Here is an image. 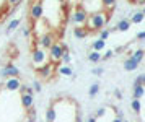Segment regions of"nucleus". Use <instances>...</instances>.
Returning <instances> with one entry per match:
<instances>
[{"label": "nucleus", "instance_id": "72a5a7b5", "mask_svg": "<svg viewBox=\"0 0 145 122\" xmlns=\"http://www.w3.org/2000/svg\"><path fill=\"white\" fill-rule=\"evenodd\" d=\"M88 122H96V117H90V119H88Z\"/></svg>", "mask_w": 145, "mask_h": 122}, {"label": "nucleus", "instance_id": "473e14b6", "mask_svg": "<svg viewBox=\"0 0 145 122\" xmlns=\"http://www.w3.org/2000/svg\"><path fill=\"white\" fill-rule=\"evenodd\" d=\"M112 122H124V121H122L121 117H114V119H112Z\"/></svg>", "mask_w": 145, "mask_h": 122}, {"label": "nucleus", "instance_id": "b1692460", "mask_svg": "<svg viewBox=\"0 0 145 122\" xmlns=\"http://www.w3.org/2000/svg\"><path fill=\"white\" fill-rule=\"evenodd\" d=\"M99 91V85L98 83H93L91 86H90V91H88V93H90V96H96V93H98Z\"/></svg>", "mask_w": 145, "mask_h": 122}, {"label": "nucleus", "instance_id": "0eeeda50", "mask_svg": "<svg viewBox=\"0 0 145 122\" xmlns=\"http://www.w3.org/2000/svg\"><path fill=\"white\" fill-rule=\"evenodd\" d=\"M18 75H20V70L13 64H8L5 69H2V77L5 78H18Z\"/></svg>", "mask_w": 145, "mask_h": 122}, {"label": "nucleus", "instance_id": "7c9ffc66", "mask_svg": "<svg viewBox=\"0 0 145 122\" xmlns=\"http://www.w3.org/2000/svg\"><path fill=\"white\" fill-rule=\"evenodd\" d=\"M93 73H95V75H101V73H103V69H95Z\"/></svg>", "mask_w": 145, "mask_h": 122}, {"label": "nucleus", "instance_id": "ddd939ff", "mask_svg": "<svg viewBox=\"0 0 145 122\" xmlns=\"http://www.w3.org/2000/svg\"><path fill=\"white\" fill-rule=\"evenodd\" d=\"M137 67H138V62H135V60H134L132 57H127V59L124 60V69H125L127 72H132V70H135Z\"/></svg>", "mask_w": 145, "mask_h": 122}, {"label": "nucleus", "instance_id": "7ed1b4c3", "mask_svg": "<svg viewBox=\"0 0 145 122\" xmlns=\"http://www.w3.org/2000/svg\"><path fill=\"white\" fill-rule=\"evenodd\" d=\"M64 51H67V46L62 44V42H54L49 49V60L52 64H57L62 60V55H64Z\"/></svg>", "mask_w": 145, "mask_h": 122}, {"label": "nucleus", "instance_id": "5701e85b", "mask_svg": "<svg viewBox=\"0 0 145 122\" xmlns=\"http://www.w3.org/2000/svg\"><path fill=\"white\" fill-rule=\"evenodd\" d=\"M20 26V20H12L10 23H8V28H7V31L10 33V31H13V29H16Z\"/></svg>", "mask_w": 145, "mask_h": 122}, {"label": "nucleus", "instance_id": "20e7f679", "mask_svg": "<svg viewBox=\"0 0 145 122\" xmlns=\"http://www.w3.org/2000/svg\"><path fill=\"white\" fill-rule=\"evenodd\" d=\"M86 20H88V13L83 10V7H82V5H77V8H75V10H73V13H72V21L77 26L85 28Z\"/></svg>", "mask_w": 145, "mask_h": 122}, {"label": "nucleus", "instance_id": "4468645a", "mask_svg": "<svg viewBox=\"0 0 145 122\" xmlns=\"http://www.w3.org/2000/svg\"><path fill=\"white\" fill-rule=\"evenodd\" d=\"M73 36L78 39H83L88 36V29L86 28H82V26H77V28H73Z\"/></svg>", "mask_w": 145, "mask_h": 122}, {"label": "nucleus", "instance_id": "bb28decb", "mask_svg": "<svg viewBox=\"0 0 145 122\" xmlns=\"http://www.w3.org/2000/svg\"><path fill=\"white\" fill-rule=\"evenodd\" d=\"M114 55V51H108L105 55H101V60H108V59H111Z\"/></svg>", "mask_w": 145, "mask_h": 122}, {"label": "nucleus", "instance_id": "1a4fd4ad", "mask_svg": "<svg viewBox=\"0 0 145 122\" xmlns=\"http://www.w3.org/2000/svg\"><path fill=\"white\" fill-rule=\"evenodd\" d=\"M5 88H7L8 91L21 90V82H20V78H7V82H5Z\"/></svg>", "mask_w": 145, "mask_h": 122}, {"label": "nucleus", "instance_id": "dca6fc26", "mask_svg": "<svg viewBox=\"0 0 145 122\" xmlns=\"http://www.w3.org/2000/svg\"><path fill=\"white\" fill-rule=\"evenodd\" d=\"M129 28H131V21H129V20H121L118 25H116V29H118V31H122V33L127 31Z\"/></svg>", "mask_w": 145, "mask_h": 122}, {"label": "nucleus", "instance_id": "6ab92c4d", "mask_svg": "<svg viewBox=\"0 0 145 122\" xmlns=\"http://www.w3.org/2000/svg\"><path fill=\"white\" fill-rule=\"evenodd\" d=\"M59 73H60V75H64V77H72L73 70L69 67V65H64V67H60V69H59Z\"/></svg>", "mask_w": 145, "mask_h": 122}, {"label": "nucleus", "instance_id": "2f4dec72", "mask_svg": "<svg viewBox=\"0 0 145 122\" xmlns=\"http://www.w3.org/2000/svg\"><path fill=\"white\" fill-rule=\"evenodd\" d=\"M114 96H116V98H118V99H122V93H121V91H116V93H114Z\"/></svg>", "mask_w": 145, "mask_h": 122}, {"label": "nucleus", "instance_id": "423d86ee", "mask_svg": "<svg viewBox=\"0 0 145 122\" xmlns=\"http://www.w3.org/2000/svg\"><path fill=\"white\" fill-rule=\"evenodd\" d=\"M56 42V38H54L52 33H46V34H42L39 38V41H38V47H41V49H51V46Z\"/></svg>", "mask_w": 145, "mask_h": 122}, {"label": "nucleus", "instance_id": "9b49d317", "mask_svg": "<svg viewBox=\"0 0 145 122\" xmlns=\"http://www.w3.org/2000/svg\"><path fill=\"white\" fill-rule=\"evenodd\" d=\"M132 95H134V99H140L145 95V86H142V85H132Z\"/></svg>", "mask_w": 145, "mask_h": 122}, {"label": "nucleus", "instance_id": "aec40b11", "mask_svg": "<svg viewBox=\"0 0 145 122\" xmlns=\"http://www.w3.org/2000/svg\"><path fill=\"white\" fill-rule=\"evenodd\" d=\"M88 60H90V62H93V64H95V62H99V60H101V54H99V52L91 51L90 54H88Z\"/></svg>", "mask_w": 145, "mask_h": 122}, {"label": "nucleus", "instance_id": "f704fd0d", "mask_svg": "<svg viewBox=\"0 0 145 122\" xmlns=\"http://www.w3.org/2000/svg\"><path fill=\"white\" fill-rule=\"evenodd\" d=\"M142 13H144V15H145V7H144V10H142Z\"/></svg>", "mask_w": 145, "mask_h": 122}, {"label": "nucleus", "instance_id": "f257e3e1", "mask_svg": "<svg viewBox=\"0 0 145 122\" xmlns=\"http://www.w3.org/2000/svg\"><path fill=\"white\" fill-rule=\"evenodd\" d=\"M109 16L106 15V12H98V13H91L88 15V20H86V25L85 28L88 31H103V28L106 26Z\"/></svg>", "mask_w": 145, "mask_h": 122}, {"label": "nucleus", "instance_id": "412c9836", "mask_svg": "<svg viewBox=\"0 0 145 122\" xmlns=\"http://www.w3.org/2000/svg\"><path fill=\"white\" fill-rule=\"evenodd\" d=\"M132 111L135 112V114H138L140 112V109H142V103H140V99H132Z\"/></svg>", "mask_w": 145, "mask_h": 122}, {"label": "nucleus", "instance_id": "39448f33", "mask_svg": "<svg viewBox=\"0 0 145 122\" xmlns=\"http://www.w3.org/2000/svg\"><path fill=\"white\" fill-rule=\"evenodd\" d=\"M44 15V3L42 2H33L29 7V16L33 21H39Z\"/></svg>", "mask_w": 145, "mask_h": 122}, {"label": "nucleus", "instance_id": "c85d7f7f", "mask_svg": "<svg viewBox=\"0 0 145 122\" xmlns=\"http://www.w3.org/2000/svg\"><path fill=\"white\" fill-rule=\"evenodd\" d=\"M105 112H106V109H105V108H101V109H98V112H96V116H98V117H101V116H105Z\"/></svg>", "mask_w": 145, "mask_h": 122}, {"label": "nucleus", "instance_id": "c756f323", "mask_svg": "<svg viewBox=\"0 0 145 122\" xmlns=\"http://www.w3.org/2000/svg\"><path fill=\"white\" fill-rule=\"evenodd\" d=\"M137 39H145V31H140L137 34Z\"/></svg>", "mask_w": 145, "mask_h": 122}, {"label": "nucleus", "instance_id": "a878e982", "mask_svg": "<svg viewBox=\"0 0 145 122\" xmlns=\"http://www.w3.org/2000/svg\"><path fill=\"white\" fill-rule=\"evenodd\" d=\"M108 38H109V31H108V29H103V31L99 33V39H103V41H106Z\"/></svg>", "mask_w": 145, "mask_h": 122}, {"label": "nucleus", "instance_id": "f3484780", "mask_svg": "<svg viewBox=\"0 0 145 122\" xmlns=\"http://www.w3.org/2000/svg\"><path fill=\"white\" fill-rule=\"evenodd\" d=\"M105 47H106V41H103V39H96V41H93V51L95 52L103 51Z\"/></svg>", "mask_w": 145, "mask_h": 122}, {"label": "nucleus", "instance_id": "9d476101", "mask_svg": "<svg viewBox=\"0 0 145 122\" xmlns=\"http://www.w3.org/2000/svg\"><path fill=\"white\" fill-rule=\"evenodd\" d=\"M34 104V99L31 95H26V93H21V106L25 109H31Z\"/></svg>", "mask_w": 145, "mask_h": 122}, {"label": "nucleus", "instance_id": "f8f14e48", "mask_svg": "<svg viewBox=\"0 0 145 122\" xmlns=\"http://www.w3.org/2000/svg\"><path fill=\"white\" fill-rule=\"evenodd\" d=\"M56 119H57V112H56V106L52 104L46 111V122H56Z\"/></svg>", "mask_w": 145, "mask_h": 122}, {"label": "nucleus", "instance_id": "cd10ccee", "mask_svg": "<svg viewBox=\"0 0 145 122\" xmlns=\"http://www.w3.org/2000/svg\"><path fill=\"white\" fill-rule=\"evenodd\" d=\"M33 90H34V91H38V93L41 91V83H39V82H34V85H33Z\"/></svg>", "mask_w": 145, "mask_h": 122}, {"label": "nucleus", "instance_id": "a211bd4d", "mask_svg": "<svg viewBox=\"0 0 145 122\" xmlns=\"http://www.w3.org/2000/svg\"><path fill=\"white\" fill-rule=\"evenodd\" d=\"M144 55H145V51H144V49H137V51L134 52V54H132L131 57L134 59L135 62H138V64H140V60L144 59Z\"/></svg>", "mask_w": 145, "mask_h": 122}, {"label": "nucleus", "instance_id": "393cba45", "mask_svg": "<svg viewBox=\"0 0 145 122\" xmlns=\"http://www.w3.org/2000/svg\"><path fill=\"white\" fill-rule=\"evenodd\" d=\"M62 62H65V64H69V62H70V54H69V49H67V51H64V55H62Z\"/></svg>", "mask_w": 145, "mask_h": 122}, {"label": "nucleus", "instance_id": "4be33fe9", "mask_svg": "<svg viewBox=\"0 0 145 122\" xmlns=\"http://www.w3.org/2000/svg\"><path fill=\"white\" fill-rule=\"evenodd\" d=\"M116 7V0H103V8L105 10H112Z\"/></svg>", "mask_w": 145, "mask_h": 122}, {"label": "nucleus", "instance_id": "2eb2a0df", "mask_svg": "<svg viewBox=\"0 0 145 122\" xmlns=\"http://www.w3.org/2000/svg\"><path fill=\"white\" fill-rule=\"evenodd\" d=\"M144 18H145V15L142 12H135L131 16V20H129V21H131V23H134V25H138V23H142V21H144Z\"/></svg>", "mask_w": 145, "mask_h": 122}, {"label": "nucleus", "instance_id": "f03ea898", "mask_svg": "<svg viewBox=\"0 0 145 122\" xmlns=\"http://www.w3.org/2000/svg\"><path fill=\"white\" fill-rule=\"evenodd\" d=\"M31 62H33L36 70L41 69V67H44V65H47L51 62L49 60V52H46L44 49H41V47H36L33 51V54H31Z\"/></svg>", "mask_w": 145, "mask_h": 122}, {"label": "nucleus", "instance_id": "6e6552de", "mask_svg": "<svg viewBox=\"0 0 145 122\" xmlns=\"http://www.w3.org/2000/svg\"><path fill=\"white\" fill-rule=\"evenodd\" d=\"M36 72H38V75L42 77V78H51V77H52V72H54V64H52V62H49L47 65L38 69Z\"/></svg>", "mask_w": 145, "mask_h": 122}]
</instances>
